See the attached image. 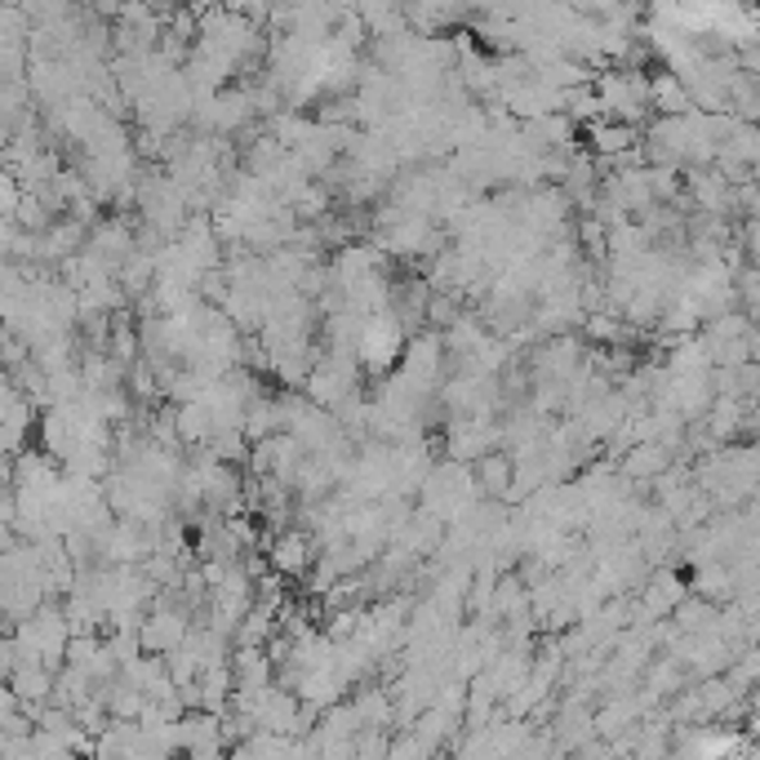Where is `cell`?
I'll return each instance as SVG.
<instances>
[{"mask_svg":"<svg viewBox=\"0 0 760 760\" xmlns=\"http://www.w3.org/2000/svg\"><path fill=\"white\" fill-rule=\"evenodd\" d=\"M267 560L276 574H290V579H303L312 560H316V539L307 530H280L267 547Z\"/></svg>","mask_w":760,"mask_h":760,"instance_id":"obj_1","label":"cell"},{"mask_svg":"<svg viewBox=\"0 0 760 760\" xmlns=\"http://www.w3.org/2000/svg\"><path fill=\"white\" fill-rule=\"evenodd\" d=\"M511 481H516V458H511V454L490 449V454L477 458V490H481V498H498V503H507Z\"/></svg>","mask_w":760,"mask_h":760,"instance_id":"obj_2","label":"cell"},{"mask_svg":"<svg viewBox=\"0 0 760 760\" xmlns=\"http://www.w3.org/2000/svg\"><path fill=\"white\" fill-rule=\"evenodd\" d=\"M654 99H658V107H662V112H676V107H685V93H681V85H676V80H668V76L658 80Z\"/></svg>","mask_w":760,"mask_h":760,"instance_id":"obj_4","label":"cell"},{"mask_svg":"<svg viewBox=\"0 0 760 760\" xmlns=\"http://www.w3.org/2000/svg\"><path fill=\"white\" fill-rule=\"evenodd\" d=\"M636 134H641L636 125H592V129H587L596 156H623V152H632Z\"/></svg>","mask_w":760,"mask_h":760,"instance_id":"obj_3","label":"cell"}]
</instances>
